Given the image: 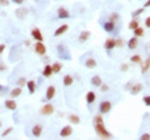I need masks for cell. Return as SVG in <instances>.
<instances>
[{"label": "cell", "instance_id": "cell-1", "mask_svg": "<svg viewBox=\"0 0 150 140\" xmlns=\"http://www.w3.org/2000/svg\"><path fill=\"white\" fill-rule=\"evenodd\" d=\"M94 129L95 133L103 139H111L112 134L106 129V126L104 125V123H98V124H94Z\"/></svg>", "mask_w": 150, "mask_h": 140}, {"label": "cell", "instance_id": "cell-2", "mask_svg": "<svg viewBox=\"0 0 150 140\" xmlns=\"http://www.w3.org/2000/svg\"><path fill=\"white\" fill-rule=\"evenodd\" d=\"M56 50H58V55H59L60 59H64V60H71V55L68 50V48L64 45V44H59L56 46Z\"/></svg>", "mask_w": 150, "mask_h": 140}, {"label": "cell", "instance_id": "cell-3", "mask_svg": "<svg viewBox=\"0 0 150 140\" xmlns=\"http://www.w3.org/2000/svg\"><path fill=\"white\" fill-rule=\"evenodd\" d=\"M111 108H112V104L110 103V101L104 100V101H101V103L99 104V113L105 115V114H108V113H110Z\"/></svg>", "mask_w": 150, "mask_h": 140}, {"label": "cell", "instance_id": "cell-4", "mask_svg": "<svg viewBox=\"0 0 150 140\" xmlns=\"http://www.w3.org/2000/svg\"><path fill=\"white\" fill-rule=\"evenodd\" d=\"M54 111H55V107H54L53 104H45L42 109H40V114L45 115V117H48V115H52Z\"/></svg>", "mask_w": 150, "mask_h": 140}, {"label": "cell", "instance_id": "cell-5", "mask_svg": "<svg viewBox=\"0 0 150 140\" xmlns=\"http://www.w3.org/2000/svg\"><path fill=\"white\" fill-rule=\"evenodd\" d=\"M55 93H56V90H55V86H54V85L48 86L46 93H45V98L43 99V101H50L54 96H55Z\"/></svg>", "mask_w": 150, "mask_h": 140}, {"label": "cell", "instance_id": "cell-6", "mask_svg": "<svg viewBox=\"0 0 150 140\" xmlns=\"http://www.w3.org/2000/svg\"><path fill=\"white\" fill-rule=\"evenodd\" d=\"M34 49H35V53L40 56H43V55H45L46 54V46L43 42H38L35 44V46H34Z\"/></svg>", "mask_w": 150, "mask_h": 140}, {"label": "cell", "instance_id": "cell-7", "mask_svg": "<svg viewBox=\"0 0 150 140\" xmlns=\"http://www.w3.org/2000/svg\"><path fill=\"white\" fill-rule=\"evenodd\" d=\"M104 48L106 49L108 54H110L111 50L117 48V42H115V39H114V38H109V39L106 40V42H105V44H104Z\"/></svg>", "mask_w": 150, "mask_h": 140}, {"label": "cell", "instance_id": "cell-8", "mask_svg": "<svg viewBox=\"0 0 150 140\" xmlns=\"http://www.w3.org/2000/svg\"><path fill=\"white\" fill-rule=\"evenodd\" d=\"M69 18H70L69 10L65 9L64 6H60L58 9V19H69Z\"/></svg>", "mask_w": 150, "mask_h": 140}, {"label": "cell", "instance_id": "cell-9", "mask_svg": "<svg viewBox=\"0 0 150 140\" xmlns=\"http://www.w3.org/2000/svg\"><path fill=\"white\" fill-rule=\"evenodd\" d=\"M71 134H73V128H71V125L63 126V129L60 130V136H61V138H68V136H70Z\"/></svg>", "mask_w": 150, "mask_h": 140}, {"label": "cell", "instance_id": "cell-10", "mask_svg": "<svg viewBox=\"0 0 150 140\" xmlns=\"http://www.w3.org/2000/svg\"><path fill=\"white\" fill-rule=\"evenodd\" d=\"M31 36H33V39L36 40V42H43L44 40V36H43V34L40 31L39 28H34L31 30Z\"/></svg>", "mask_w": 150, "mask_h": 140}, {"label": "cell", "instance_id": "cell-11", "mask_svg": "<svg viewBox=\"0 0 150 140\" xmlns=\"http://www.w3.org/2000/svg\"><path fill=\"white\" fill-rule=\"evenodd\" d=\"M103 29L105 30L106 33H112L115 30V23L114 21H111V20H109V21H105L103 24Z\"/></svg>", "mask_w": 150, "mask_h": 140}, {"label": "cell", "instance_id": "cell-12", "mask_svg": "<svg viewBox=\"0 0 150 140\" xmlns=\"http://www.w3.org/2000/svg\"><path fill=\"white\" fill-rule=\"evenodd\" d=\"M5 108L8 109V110H11V111H14L16 110V108H18V104L15 103V100H13V99H8V100H5Z\"/></svg>", "mask_w": 150, "mask_h": 140}, {"label": "cell", "instance_id": "cell-13", "mask_svg": "<svg viewBox=\"0 0 150 140\" xmlns=\"http://www.w3.org/2000/svg\"><path fill=\"white\" fill-rule=\"evenodd\" d=\"M68 29H69V25H66V24H63V25H60L59 28L55 30V33H54V36H60L63 35V34H65L68 31Z\"/></svg>", "mask_w": 150, "mask_h": 140}, {"label": "cell", "instance_id": "cell-14", "mask_svg": "<svg viewBox=\"0 0 150 140\" xmlns=\"http://www.w3.org/2000/svg\"><path fill=\"white\" fill-rule=\"evenodd\" d=\"M26 15H28V9H25V8H19V9L15 10V16H16L18 19H24Z\"/></svg>", "mask_w": 150, "mask_h": 140}, {"label": "cell", "instance_id": "cell-15", "mask_svg": "<svg viewBox=\"0 0 150 140\" xmlns=\"http://www.w3.org/2000/svg\"><path fill=\"white\" fill-rule=\"evenodd\" d=\"M91 35V33L89 31V30H83V31L80 33V35H79V42L80 43H85V42H88L89 40V38Z\"/></svg>", "mask_w": 150, "mask_h": 140}, {"label": "cell", "instance_id": "cell-16", "mask_svg": "<svg viewBox=\"0 0 150 140\" xmlns=\"http://www.w3.org/2000/svg\"><path fill=\"white\" fill-rule=\"evenodd\" d=\"M141 90H143V84H141V83L134 84V85H133V86L130 88V94H131V95H138Z\"/></svg>", "mask_w": 150, "mask_h": 140}, {"label": "cell", "instance_id": "cell-17", "mask_svg": "<svg viewBox=\"0 0 150 140\" xmlns=\"http://www.w3.org/2000/svg\"><path fill=\"white\" fill-rule=\"evenodd\" d=\"M138 44H139V39H138L136 36H133L131 39H129V42H128V48H129V50H134V49H136Z\"/></svg>", "mask_w": 150, "mask_h": 140}, {"label": "cell", "instance_id": "cell-18", "mask_svg": "<svg viewBox=\"0 0 150 140\" xmlns=\"http://www.w3.org/2000/svg\"><path fill=\"white\" fill-rule=\"evenodd\" d=\"M33 135L35 136V138H39L40 135H42V133H43V125H40V124H35L33 126Z\"/></svg>", "mask_w": 150, "mask_h": 140}, {"label": "cell", "instance_id": "cell-19", "mask_svg": "<svg viewBox=\"0 0 150 140\" xmlns=\"http://www.w3.org/2000/svg\"><path fill=\"white\" fill-rule=\"evenodd\" d=\"M96 65H98V63L94 58H89V59H86V61H85V66H86L88 69H95Z\"/></svg>", "mask_w": 150, "mask_h": 140}, {"label": "cell", "instance_id": "cell-20", "mask_svg": "<svg viewBox=\"0 0 150 140\" xmlns=\"http://www.w3.org/2000/svg\"><path fill=\"white\" fill-rule=\"evenodd\" d=\"M26 86H28L29 94H34V93H35V90H36V83L34 80L26 81Z\"/></svg>", "mask_w": 150, "mask_h": 140}, {"label": "cell", "instance_id": "cell-21", "mask_svg": "<svg viewBox=\"0 0 150 140\" xmlns=\"http://www.w3.org/2000/svg\"><path fill=\"white\" fill-rule=\"evenodd\" d=\"M74 83V78L71 76V75H65V76L63 78V84H64V86H70V85H73Z\"/></svg>", "mask_w": 150, "mask_h": 140}, {"label": "cell", "instance_id": "cell-22", "mask_svg": "<svg viewBox=\"0 0 150 140\" xmlns=\"http://www.w3.org/2000/svg\"><path fill=\"white\" fill-rule=\"evenodd\" d=\"M90 83H91V85H93V86H100V85L103 84V80H101V78L99 76V75H95V76L91 78Z\"/></svg>", "mask_w": 150, "mask_h": 140}, {"label": "cell", "instance_id": "cell-23", "mask_svg": "<svg viewBox=\"0 0 150 140\" xmlns=\"http://www.w3.org/2000/svg\"><path fill=\"white\" fill-rule=\"evenodd\" d=\"M68 120H69L71 124L78 125L80 123V117H79V115H75V114H70L69 117H68Z\"/></svg>", "mask_w": 150, "mask_h": 140}, {"label": "cell", "instance_id": "cell-24", "mask_svg": "<svg viewBox=\"0 0 150 140\" xmlns=\"http://www.w3.org/2000/svg\"><path fill=\"white\" fill-rule=\"evenodd\" d=\"M52 69H53V74L55 73V74H59L61 69H63V64L59 63V61H55V63L52 65Z\"/></svg>", "mask_w": 150, "mask_h": 140}, {"label": "cell", "instance_id": "cell-25", "mask_svg": "<svg viewBox=\"0 0 150 140\" xmlns=\"http://www.w3.org/2000/svg\"><path fill=\"white\" fill-rule=\"evenodd\" d=\"M53 75V69H52V65H45L43 69V76L45 78H50Z\"/></svg>", "mask_w": 150, "mask_h": 140}, {"label": "cell", "instance_id": "cell-26", "mask_svg": "<svg viewBox=\"0 0 150 140\" xmlns=\"http://www.w3.org/2000/svg\"><path fill=\"white\" fill-rule=\"evenodd\" d=\"M85 99H86V103L90 105V104H93L94 101H95V99H96V95H95L94 91H89V93L86 94V98H85Z\"/></svg>", "mask_w": 150, "mask_h": 140}, {"label": "cell", "instance_id": "cell-27", "mask_svg": "<svg viewBox=\"0 0 150 140\" xmlns=\"http://www.w3.org/2000/svg\"><path fill=\"white\" fill-rule=\"evenodd\" d=\"M141 74H145V73H148V70L150 69V59L148 58V59H146L144 63H143L141 61Z\"/></svg>", "mask_w": 150, "mask_h": 140}, {"label": "cell", "instance_id": "cell-28", "mask_svg": "<svg viewBox=\"0 0 150 140\" xmlns=\"http://www.w3.org/2000/svg\"><path fill=\"white\" fill-rule=\"evenodd\" d=\"M20 95H21V88L20 86L13 89V90L10 91V96H11V99H15V98L20 96Z\"/></svg>", "mask_w": 150, "mask_h": 140}, {"label": "cell", "instance_id": "cell-29", "mask_svg": "<svg viewBox=\"0 0 150 140\" xmlns=\"http://www.w3.org/2000/svg\"><path fill=\"white\" fill-rule=\"evenodd\" d=\"M139 26V20H135V18H133L131 20H130V23H129V25H128V28L131 30H134V29H136Z\"/></svg>", "mask_w": 150, "mask_h": 140}, {"label": "cell", "instance_id": "cell-30", "mask_svg": "<svg viewBox=\"0 0 150 140\" xmlns=\"http://www.w3.org/2000/svg\"><path fill=\"white\" fill-rule=\"evenodd\" d=\"M133 33H134V36H136V38H141V36H144V29L140 28V26H138L136 29L133 30Z\"/></svg>", "mask_w": 150, "mask_h": 140}, {"label": "cell", "instance_id": "cell-31", "mask_svg": "<svg viewBox=\"0 0 150 140\" xmlns=\"http://www.w3.org/2000/svg\"><path fill=\"white\" fill-rule=\"evenodd\" d=\"M130 61H131L133 64H141L143 59H141L140 55H133V56L130 58Z\"/></svg>", "mask_w": 150, "mask_h": 140}, {"label": "cell", "instance_id": "cell-32", "mask_svg": "<svg viewBox=\"0 0 150 140\" xmlns=\"http://www.w3.org/2000/svg\"><path fill=\"white\" fill-rule=\"evenodd\" d=\"M98 123H104L103 119V114H98L93 118V124H98Z\"/></svg>", "mask_w": 150, "mask_h": 140}, {"label": "cell", "instance_id": "cell-33", "mask_svg": "<svg viewBox=\"0 0 150 140\" xmlns=\"http://www.w3.org/2000/svg\"><path fill=\"white\" fill-rule=\"evenodd\" d=\"M143 11H144V8H140V9L135 10V11H133V13H131V18H135V19H136V18H138L139 15L141 14Z\"/></svg>", "mask_w": 150, "mask_h": 140}, {"label": "cell", "instance_id": "cell-34", "mask_svg": "<svg viewBox=\"0 0 150 140\" xmlns=\"http://www.w3.org/2000/svg\"><path fill=\"white\" fill-rule=\"evenodd\" d=\"M13 129H14V128H13V126H9V128L6 129V130H4V131L1 133V138H5V136H8V135L10 134V133L13 131Z\"/></svg>", "mask_w": 150, "mask_h": 140}, {"label": "cell", "instance_id": "cell-35", "mask_svg": "<svg viewBox=\"0 0 150 140\" xmlns=\"http://www.w3.org/2000/svg\"><path fill=\"white\" fill-rule=\"evenodd\" d=\"M25 84H26V79L24 76H21V78H19L18 79V85L20 88H23V86H25Z\"/></svg>", "mask_w": 150, "mask_h": 140}, {"label": "cell", "instance_id": "cell-36", "mask_svg": "<svg viewBox=\"0 0 150 140\" xmlns=\"http://www.w3.org/2000/svg\"><path fill=\"white\" fill-rule=\"evenodd\" d=\"M119 18H120V16H119L118 13H111V15H110L111 21H117V20H119Z\"/></svg>", "mask_w": 150, "mask_h": 140}, {"label": "cell", "instance_id": "cell-37", "mask_svg": "<svg viewBox=\"0 0 150 140\" xmlns=\"http://www.w3.org/2000/svg\"><path fill=\"white\" fill-rule=\"evenodd\" d=\"M143 103H144L146 107H150V95H146V96L143 98Z\"/></svg>", "mask_w": 150, "mask_h": 140}, {"label": "cell", "instance_id": "cell-38", "mask_svg": "<svg viewBox=\"0 0 150 140\" xmlns=\"http://www.w3.org/2000/svg\"><path fill=\"white\" fill-rule=\"evenodd\" d=\"M115 42H117V46L118 48H123V46H124V42H123V39H120V38L115 39Z\"/></svg>", "mask_w": 150, "mask_h": 140}, {"label": "cell", "instance_id": "cell-39", "mask_svg": "<svg viewBox=\"0 0 150 140\" xmlns=\"http://www.w3.org/2000/svg\"><path fill=\"white\" fill-rule=\"evenodd\" d=\"M120 70L121 71H128L129 70V65H128V64H125V63H123L120 65Z\"/></svg>", "mask_w": 150, "mask_h": 140}, {"label": "cell", "instance_id": "cell-40", "mask_svg": "<svg viewBox=\"0 0 150 140\" xmlns=\"http://www.w3.org/2000/svg\"><path fill=\"white\" fill-rule=\"evenodd\" d=\"M100 90L103 91V93L108 91V90H109V85H106V84H101V85H100Z\"/></svg>", "mask_w": 150, "mask_h": 140}, {"label": "cell", "instance_id": "cell-41", "mask_svg": "<svg viewBox=\"0 0 150 140\" xmlns=\"http://www.w3.org/2000/svg\"><path fill=\"white\" fill-rule=\"evenodd\" d=\"M140 139L141 140H150V134L149 133H144V134L140 136Z\"/></svg>", "mask_w": 150, "mask_h": 140}, {"label": "cell", "instance_id": "cell-42", "mask_svg": "<svg viewBox=\"0 0 150 140\" xmlns=\"http://www.w3.org/2000/svg\"><path fill=\"white\" fill-rule=\"evenodd\" d=\"M10 4V0H0V5L1 6H8Z\"/></svg>", "mask_w": 150, "mask_h": 140}, {"label": "cell", "instance_id": "cell-43", "mask_svg": "<svg viewBox=\"0 0 150 140\" xmlns=\"http://www.w3.org/2000/svg\"><path fill=\"white\" fill-rule=\"evenodd\" d=\"M10 1L14 3V4H16V5H21V4L25 3V0H10Z\"/></svg>", "mask_w": 150, "mask_h": 140}, {"label": "cell", "instance_id": "cell-44", "mask_svg": "<svg viewBox=\"0 0 150 140\" xmlns=\"http://www.w3.org/2000/svg\"><path fill=\"white\" fill-rule=\"evenodd\" d=\"M145 26L150 29V16H148V18L145 19Z\"/></svg>", "mask_w": 150, "mask_h": 140}, {"label": "cell", "instance_id": "cell-45", "mask_svg": "<svg viewBox=\"0 0 150 140\" xmlns=\"http://www.w3.org/2000/svg\"><path fill=\"white\" fill-rule=\"evenodd\" d=\"M5 69H6V65L3 63V61H0V71H4Z\"/></svg>", "mask_w": 150, "mask_h": 140}, {"label": "cell", "instance_id": "cell-46", "mask_svg": "<svg viewBox=\"0 0 150 140\" xmlns=\"http://www.w3.org/2000/svg\"><path fill=\"white\" fill-rule=\"evenodd\" d=\"M4 50H5V44H0V55L4 53Z\"/></svg>", "mask_w": 150, "mask_h": 140}, {"label": "cell", "instance_id": "cell-47", "mask_svg": "<svg viewBox=\"0 0 150 140\" xmlns=\"http://www.w3.org/2000/svg\"><path fill=\"white\" fill-rule=\"evenodd\" d=\"M6 86H3V85H0V93H4V91H6Z\"/></svg>", "mask_w": 150, "mask_h": 140}, {"label": "cell", "instance_id": "cell-48", "mask_svg": "<svg viewBox=\"0 0 150 140\" xmlns=\"http://www.w3.org/2000/svg\"><path fill=\"white\" fill-rule=\"evenodd\" d=\"M144 8H150V0H148V1L144 4Z\"/></svg>", "mask_w": 150, "mask_h": 140}, {"label": "cell", "instance_id": "cell-49", "mask_svg": "<svg viewBox=\"0 0 150 140\" xmlns=\"http://www.w3.org/2000/svg\"><path fill=\"white\" fill-rule=\"evenodd\" d=\"M133 86V83H131V81H130V83H129L128 85H127V88H128V90H130V88Z\"/></svg>", "mask_w": 150, "mask_h": 140}, {"label": "cell", "instance_id": "cell-50", "mask_svg": "<svg viewBox=\"0 0 150 140\" xmlns=\"http://www.w3.org/2000/svg\"><path fill=\"white\" fill-rule=\"evenodd\" d=\"M25 45H26V46L30 45V42H29V40H26V42H25Z\"/></svg>", "mask_w": 150, "mask_h": 140}, {"label": "cell", "instance_id": "cell-51", "mask_svg": "<svg viewBox=\"0 0 150 140\" xmlns=\"http://www.w3.org/2000/svg\"><path fill=\"white\" fill-rule=\"evenodd\" d=\"M1 126H3V123H1V120H0V129H1Z\"/></svg>", "mask_w": 150, "mask_h": 140}, {"label": "cell", "instance_id": "cell-52", "mask_svg": "<svg viewBox=\"0 0 150 140\" xmlns=\"http://www.w3.org/2000/svg\"><path fill=\"white\" fill-rule=\"evenodd\" d=\"M149 59H150V55H149Z\"/></svg>", "mask_w": 150, "mask_h": 140}, {"label": "cell", "instance_id": "cell-53", "mask_svg": "<svg viewBox=\"0 0 150 140\" xmlns=\"http://www.w3.org/2000/svg\"><path fill=\"white\" fill-rule=\"evenodd\" d=\"M149 46H150V45H149Z\"/></svg>", "mask_w": 150, "mask_h": 140}]
</instances>
